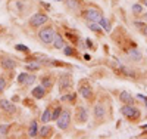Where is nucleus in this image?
<instances>
[{"instance_id":"nucleus-1","label":"nucleus","mask_w":147,"mask_h":139,"mask_svg":"<svg viewBox=\"0 0 147 139\" xmlns=\"http://www.w3.org/2000/svg\"><path fill=\"white\" fill-rule=\"evenodd\" d=\"M55 36H56V33H55V30L51 28V27L43 28V30L38 33V37H40V40H41L43 43H46V45H49V43H51V41H53Z\"/></svg>"},{"instance_id":"nucleus-2","label":"nucleus","mask_w":147,"mask_h":139,"mask_svg":"<svg viewBox=\"0 0 147 139\" xmlns=\"http://www.w3.org/2000/svg\"><path fill=\"white\" fill-rule=\"evenodd\" d=\"M56 121H57L59 129H66L69 126V121H71V112H69V110H62V114L59 116V118Z\"/></svg>"},{"instance_id":"nucleus-3","label":"nucleus","mask_w":147,"mask_h":139,"mask_svg":"<svg viewBox=\"0 0 147 139\" xmlns=\"http://www.w3.org/2000/svg\"><path fill=\"white\" fill-rule=\"evenodd\" d=\"M47 19L49 18L44 13H36V15H32L30 18V25L31 27H41L43 24L47 22Z\"/></svg>"},{"instance_id":"nucleus-4","label":"nucleus","mask_w":147,"mask_h":139,"mask_svg":"<svg viewBox=\"0 0 147 139\" xmlns=\"http://www.w3.org/2000/svg\"><path fill=\"white\" fill-rule=\"evenodd\" d=\"M121 111H122V114H124L125 117H129V118H132V117H135V116L138 114V110L134 108L131 104H127V105H124Z\"/></svg>"},{"instance_id":"nucleus-5","label":"nucleus","mask_w":147,"mask_h":139,"mask_svg":"<svg viewBox=\"0 0 147 139\" xmlns=\"http://www.w3.org/2000/svg\"><path fill=\"white\" fill-rule=\"evenodd\" d=\"M85 16L88 18V21H90V22H99V21L102 19L100 12H99V11H96V9H88L87 12H85Z\"/></svg>"},{"instance_id":"nucleus-6","label":"nucleus","mask_w":147,"mask_h":139,"mask_svg":"<svg viewBox=\"0 0 147 139\" xmlns=\"http://www.w3.org/2000/svg\"><path fill=\"white\" fill-rule=\"evenodd\" d=\"M71 76L69 74H63L60 76V80H59V88L60 89H69L71 88Z\"/></svg>"},{"instance_id":"nucleus-7","label":"nucleus","mask_w":147,"mask_h":139,"mask_svg":"<svg viewBox=\"0 0 147 139\" xmlns=\"http://www.w3.org/2000/svg\"><path fill=\"white\" fill-rule=\"evenodd\" d=\"M87 118H88V111L85 108H78V111H76V120L80 123H85Z\"/></svg>"},{"instance_id":"nucleus-8","label":"nucleus","mask_w":147,"mask_h":139,"mask_svg":"<svg viewBox=\"0 0 147 139\" xmlns=\"http://www.w3.org/2000/svg\"><path fill=\"white\" fill-rule=\"evenodd\" d=\"M0 108L5 110V111H9V112L16 111V107L13 105V104H11L9 101H6V99H0Z\"/></svg>"},{"instance_id":"nucleus-9","label":"nucleus","mask_w":147,"mask_h":139,"mask_svg":"<svg viewBox=\"0 0 147 139\" xmlns=\"http://www.w3.org/2000/svg\"><path fill=\"white\" fill-rule=\"evenodd\" d=\"M53 46H55L56 49L65 47V40H63V37L60 36V34H56V36H55V39H53Z\"/></svg>"},{"instance_id":"nucleus-10","label":"nucleus","mask_w":147,"mask_h":139,"mask_svg":"<svg viewBox=\"0 0 147 139\" xmlns=\"http://www.w3.org/2000/svg\"><path fill=\"white\" fill-rule=\"evenodd\" d=\"M44 88L43 86H37V88H34L32 89V96L34 98H37V99H41L43 96H44Z\"/></svg>"},{"instance_id":"nucleus-11","label":"nucleus","mask_w":147,"mask_h":139,"mask_svg":"<svg viewBox=\"0 0 147 139\" xmlns=\"http://www.w3.org/2000/svg\"><path fill=\"white\" fill-rule=\"evenodd\" d=\"M80 93L82 95L85 99H90L91 98V89L88 88V86H82V88H80Z\"/></svg>"},{"instance_id":"nucleus-12","label":"nucleus","mask_w":147,"mask_h":139,"mask_svg":"<svg viewBox=\"0 0 147 139\" xmlns=\"http://www.w3.org/2000/svg\"><path fill=\"white\" fill-rule=\"evenodd\" d=\"M94 116H96L97 118L105 117V107L103 105H96V108H94Z\"/></svg>"},{"instance_id":"nucleus-13","label":"nucleus","mask_w":147,"mask_h":139,"mask_svg":"<svg viewBox=\"0 0 147 139\" xmlns=\"http://www.w3.org/2000/svg\"><path fill=\"white\" fill-rule=\"evenodd\" d=\"M121 101L125 102V104H132L134 99H132V96L128 92H122V93H121Z\"/></svg>"},{"instance_id":"nucleus-14","label":"nucleus","mask_w":147,"mask_h":139,"mask_svg":"<svg viewBox=\"0 0 147 139\" xmlns=\"http://www.w3.org/2000/svg\"><path fill=\"white\" fill-rule=\"evenodd\" d=\"M49 120H51V111L47 108V110H44V112H43V116H41V121H43V123H47Z\"/></svg>"},{"instance_id":"nucleus-15","label":"nucleus","mask_w":147,"mask_h":139,"mask_svg":"<svg viewBox=\"0 0 147 139\" xmlns=\"http://www.w3.org/2000/svg\"><path fill=\"white\" fill-rule=\"evenodd\" d=\"M15 61L13 59H9V58H6V59H3V67L5 68H9V70H12V68H15Z\"/></svg>"},{"instance_id":"nucleus-16","label":"nucleus","mask_w":147,"mask_h":139,"mask_svg":"<svg viewBox=\"0 0 147 139\" xmlns=\"http://www.w3.org/2000/svg\"><path fill=\"white\" fill-rule=\"evenodd\" d=\"M99 24L102 25V28H105V31H110V22L106 19V18H102L99 21Z\"/></svg>"},{"instance_id":"nucleus-17","label":"nucleus","mask_w":147,"mask_h":139,"mask_svg":"<svg viewBox=\"0 0 147 139\" xmlns=\"http://www.w3.org/2000/svg\"><path fill=\"white\" fill-rule=\"evenodd\" d=\"M30 136H31V138L37 136V121H32V123H31V127H30Z\"/></svg>"},{"instance_id":"nucleus-18","label":"nucleus","mask_w":147,"mask_h":139,"mask_svg":"<svg viewBox=\"0 0 147 139\" xmlns=\"http://www.w3.org/2000/svg\"><path fill=\"white\" fill-rule=\"evenodd\" d=\"M65 3L68 5L69 9H76L78 7V0H65Z\"/></svg>"},{"instance_id":"nucleus-19","label":"nucleus","mask_w":147,"mask_h":139,"mask_svg":"<svg viewBox=\"0 0 147 139\" xmlns=\"http://www.w3.org/2000/svg\"><path fill=\"white\" fill-rule=\"evenodd\" d=\"M49 133H50V127L49 126H43L40 129V132H38L40 136H49Z\"/></svg>"},{"instance_id":"nucleus-20","label":"nucleus","mask_w":147,"mask_h":139,"mask_svg":"<svg viewBox=\"0 0 147 139\" xmlns=\"http://www.w3.org/2000/svg\"><path fill=\"white\" fill-rule=\"evenodd\" d=\"M60 114H62V108H59V107L55 108V111L51 112V120H57Z\"/></svg>"},{"instance_id":"nucleus-21","label":"nucleus","mask_w":147,"mask_h":139,"mask_svg":"<svg viewBox=\"0 0 147 139\" xmlns=\"http://www.w3.org/2000/svg\"><path fill=\"white\" fill-rule=\"evenodd\" d=\"M129 56H131L132 59H135V61H140L141 59V53L138 50H132L131 53H129Z\"/></svg>"},{"instance_id":"nucleus-22","label":"nucleus","mask_w":147,"mask_h":139,"mask_svg":"<svg viewBox=\"0 0 147 139\" xmlns=\"http://www.w3.org/2000/svg\"><path fill=\"white\" fill-rule=\"evenodd\" d=\"M40 64H37V62H31V64H28L27 65V70H32V71H37V70H40Z\"/></svg>"},{"instance_id":"nucleus-23","label":"nucleus","mask_w":147,"mask_h":139,"mask_svg":"<svg viewBox=\"0 0 147 139\" xmlns=\"http://www.w3.org/2000/svg\"><path fill=\"white\" fill-rule=\"evenodd\" d=\"M88 27H90L93 31H100L102 25H100V24H97V22H90V24H88Z\"/></svg>"},{"instance_id":"nucleus-24","label":"nucleus","mask_w":147,"mask_h":139,"mask_svg":"<svg viewBox=\"0 0 147 139\" xmlns=\"http://www.w3.org/2000/svg\"><path fill=\"white\" fill-rule=\"evenodd\" d=\"M41 86H43V88H50V86H51V80L47 79V77L41 79Z\"/></svg>"},{"instance_id":"nucleus-25","label":"nucleus","mask_w":147,"mask_h":139,"mask_svg":"<svg viewBox=\"0 0 147 139\" xmlns=\"http://www.w3.org/2000/svg\"><path fill=\"white\" fill-rule=\"evenodd\" d=\"M27 76H28V74H25V73L19 74V76H18V83H21V84H25V82H27Z\"/></svg>"},{"instance_id":"nucleus-26","label":"nucleus","mask_w":147,"mask_h":139,"mask_svg":"<svg viewBox=\"0 0 147 139\" xmlns=\"http://www.w3.org/2000/svg\"><path fill=\"white\" fill-rule=\"evenodd\" d=\"M34 82H36V76L28 74V76H27V82H25V84H28V86H30V84H32Z\"/></svg>"},{"instance_id":"nucleus-27","label":"nucleus","mask_w":147,"mask_h":139,"mask_svg":"<svg viewBox=\"0 0 147 139\" xmlns=\"http://www.w3.org/2000/svg\"><path fill=\"white\" fill-rule=\"evenodd\" d=\"M141 11H143L141 5H137V3H135V5L132 6V12H134V13H141Z\"/></svg>"},{"instance_id":"nucleus-28","label":"nucleus","mask_w":147,"mask_h":139,"mask_svg":"<svg viewBox=\"0 0 147 139\" xmlns=\"http://www.w3.org/2000/svg\"><path fill=\"white\" fill-rule=\"evenodd\" d=\"M6 88V80L3 79V77H0V93H2Z\"/></svg>"},{"instance_id":"nucleus-29","label":"nucleus","mask_w":147,"mask_h":139,"mask_svg":"<svg viewBox=\"0 0 147 139\" xmlns=\"http://www.w3.org/2000/svg\"><path fill=\"white\" fill-rule=\"evenodd\" d=\"M65 55L72 56V55H74V49H72V47H69V46H65Z\"/></svg>"},{"instance_id":"nucleus-30","label":"nucleus","mask_w":147,"mask_h":139,"mask_svg":"<svg viewBox=\"0 0 147 139\" xmlns=\"http://www.w3.org/2000/svg\"><path fill=\"white\" fill-rule=\"evenodd\" d=\"M16 50H24V52H27L28 47H27V46H22V45H16Z\"/></svg>"},{"instance_id":"nucleus-31","label":"nucleus","mask_w":147,"mask_h":139,"mask_svg":"<svg viewBox=\"0 0 147 139\" xmlns=\"http://www.w3.org/2000/svg\"><path fill=\"white\" fill-rule=\"evenodd\" d=\"M6 132H7V126H5V124L0 126V135H5Z\"/></svg>"},{"instance_id":"nucleus-32","label":"nucleus","mask_w":147,"mask_h":139,"mask_svg":"<svg viewBox=\"0 0 147 139\" xmlns=\"http://www.w3.org/2000/svg\"><path fill=\"white\" fill-rule=\"evenodd\" d=\"M143 33L146 34V36H147V25H146V27H144V30H143Z\"/></svg>"},{"instance_id":"nucleus-33","label":"nucleus","mask_w":147,"mask_h":139,"mask_svg":"<svg viewBox=\"0 0 147 139\" xmlns=\"http://www.w3.org/2000/svg\"><path fill=\"white\" fill-rule=\"evenodd\" d=\"M143 3H144V5L147 6V0H143Z\"/></svg>"},{"instance_id":"nucleus-34","label":"nucleus","mask_w":147,"mask_h":139,"mask_svg":"<svg viewBox=\"0 0 147 139\" xmlns=\"http://www.w3.org/2000/svg\"><path fill=\"white\" fill-rule=\"evenodd\" d=\"M144 19L147 21V13H144Z\"/></svg>"}]
</instances>
